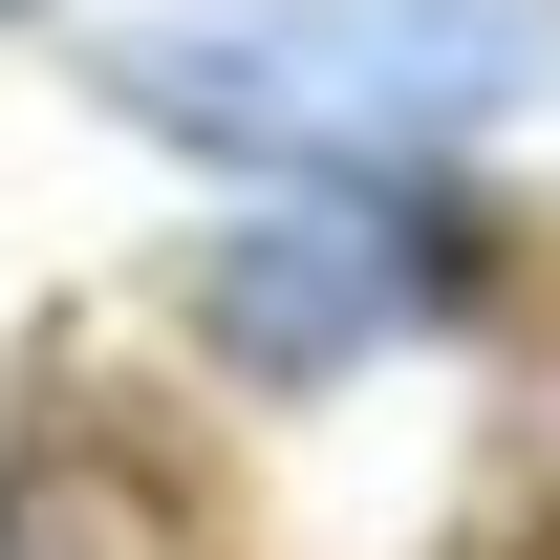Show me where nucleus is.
<instances>
[{
  "mask_svg": "<svg viewBox=\"0 0 560 560\" xmlns=\"http://www.w3.org/2000/svg\"><path fill=\"white\" fill-rule=\"evenodd\" d=\"M539 44L560 0H195L130 44V108H173L215 151H431L517 108Z\"/></svg>",
  "mask_w": 560,
  "mask_h": 560,
  "instance_id": "1",
  "label": "nucleus"
}]
</instances>
